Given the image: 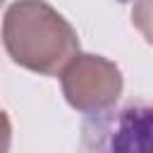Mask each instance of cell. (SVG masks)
<instances>
[{"mask_svg":"<svg viewBox=\"0 0 153 153\" xmlns=\"http://www.w3.org/2000/svg\"><path fill=\"white\" fill-rule=\"evenodd\" d=\"M81 143L91 151H153V103L136 100L88 115Z\"/></svg>","mask_w":153,"mask_h":153,"instance_id":"cell-3","label":"cell"},{"mask_svg":"<svg viewBox=\"0 0 153 153\" xmlns=\"http://www.w3.org/2000/svg\"><path fill=\"white\" fill-rule=\"evenodd\" d=\"M131 24L139 29V33L148 43H153V0H134Z\"/></svg>","mask_w":153,"mask_h":153,"instance_id":"cell-4","label":"cell"},{"mask_svg":"<svg viewBox=\"0 0 153 153\" xmlns=\"http://www.w3.org/2000/svg\"><path fill=\"white\" fill-rule=\"evenodd\" d=\"M10 143H12V124H10L7 112L0 110V153L10 151Z\"/></svg>","mask_w":153,"mask_h":153,"instance_id":"cell-5","label":"cell"},{"mask_svg":"<svg viewBox=\"0 0 153 153\" xmlns=\"http://www.w3.org/2000/svg\"><path fill=\"white\" fill-rule=\"evenodd\" d=\"M2 2H5V0H0V5H2Z\"/></svg>","mask_w":153,"mask_h":153,"instance_id":"cell-6","label":"cell"},{"mask_svg":"<svg viewBox=\"0 0 153 153\" xmlns=\"http://www.w3.org/2000/svg\"><path fill=\"white\" fill-rule=\"evenodd\" d=\"M2 45L14 65L55 76L79 53V33L45 0H17L2 17Z\"/></svg>","mask_w":153,"mask_h":153,"instance_id":"cell-1","label":"cell"},{"mask_svg":"<svg viewBox=\"0 0 153 153\" xmlns=\"http://www.w3.org/2000/svg\"><path fill=\"white\" fill-rule=\"evenodd\" d=\"M60 86L69 108L93 115L120 100L124 79L112 60L93 53H76L60 72Z\"/></svg>","mask_w":153,"mask_h":153,"instance_id":"cell-2","label":"cell"}]
</instances>
